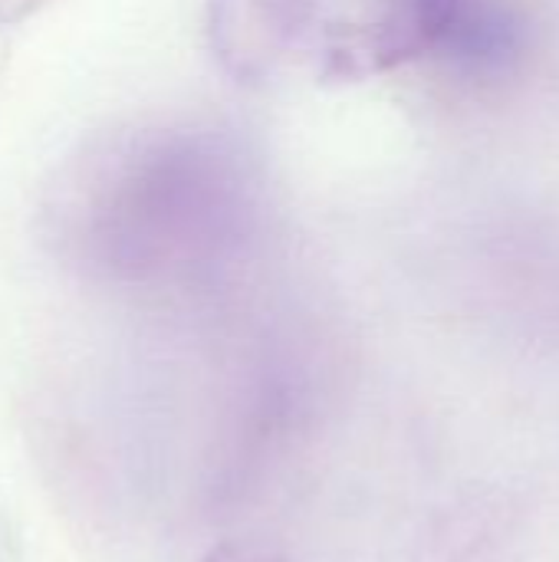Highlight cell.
Returning <instances> with one entry per match:
<instances>
[{"label":"cell","instance_id":"1","mask_svg":"<svg viewBox=\"0 0 559 562\" xmlns=\"http://www.w3.org/2000/svg\"><path fill=\"white\" fill-rule=\"evenodd\" d=\"M224 132L148 122L79 145L40 204L46 247L115 286H171L227 263L254 231L257 188Z\"/></svg>","mask_w":559,"mask_h":562},{"label":"cell","instance_id":"2","mask_svg":"<svg viewBox=\"0 0 559 562\" xmlns=\"http://www.w3.org/2000/svg\"><path fill=\"white\" fill-rule=\"evenodd\" d=\"M458 0H208L224 72L250 86L362 82L428 56Z\"/></svg>","mask_w":559,"mask_h":562},{"label":"cell","instance_id":"3","mask_svg":"<svg viewBox=\"0 0 559 562\" xmlns=\"http://www.w3.org/2000/svg\"><path fill=\"white\" fill-rule=\"evenodd\" d=\"M527 49V23L507 0H458L435 49L438 63L465 79L507 76Z\"/></svg>","mask_w":559,"mask_h":562},{"label":"cell","instance_id":"4","mask_svg":"<svg viewBox=\"0 0 559 562\" xmlns=\"http://www.w3.org/2000/svg\"><path fill=\"white\" fill-rule=\"evenodd\" d=\"M201 562H290L283 553L267 550L260 543H221Z\"/></svg>","mask_w":559,"mask_h":562}]
</instances>
